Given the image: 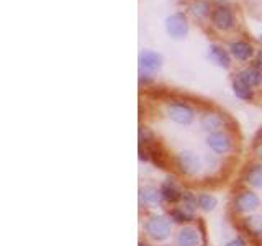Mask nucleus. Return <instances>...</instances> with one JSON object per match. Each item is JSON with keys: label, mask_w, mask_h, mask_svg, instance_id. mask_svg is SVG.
Instances as JSON below:
<instances>
[{"label": "nucleus", "mask_w": 262, "mask_h": 246, "mask_svg": "<svg viewBox=\"0 0 262 246\" xmlns=\"http://www.w3.org/2000/svg\"><path fill=\"white\" fill-rule=\"evenodd\" d=\"M233 207L241 215H251V213H256L260 207V197L252 189H244L239 194H236Z\"/></svg>", "instance_id": "obj_4"}, {"label": "nucleus", "mask_w": 262, "mask_h": 246, "mask_svg": "<svg viewBox=\"0 0 262 246\" xmlns=\"http://www.w3.org/2000/svg\"><path fill=\"white\" fill-rule=\"evenodd\" d=\"M259 39H260V43H262V35H260V36H259Z\"/></svg>", "instance_id": "obj_28"}, {"label": "nucleus", "mask_w": 262, "mask_h": 246, "mask_svg": "<svg viewBox=\"0 0 262 246\" xmlns=\"http://www.w3.org/2000/svg\"><path fill=\"white\" fill-rule=\"evenodd\" d=\"M211 20H213V25H215V27L220 28V30H229L233 27V23H234L233 13H231V10H229L228 7L215 8L213 13H211Z\"/></svg>", "instance_id": "obj_13"}, {"label": "nucleus", "mask_w": 262, "mask_h": 246, "mask_svg": "<svg viewBox=\"0 0 262 246\" xmlns=\"http://www.w3.org/2000/svg\"><path fill=\"white\" fill-rule=\"evenodd\" d=\"M164 246H169V244H164Z\"/></svg>", "instance_id": "obj_29"}, {"label": "nucleus", "mask_w": 262, "mask_h": 246, "mask_svg": "<svg viewBox=\"0 0 262 246\" xmlns=\"http://www.w3.org/2000/svg\"><path fill=\"white\" fill-rule=\"evenodd\" d=\"M180 207L187 210L188 213H192V215H195L196 210H200L199 209V195L193 194L192 191H184L182 200H180Z\"/></svg>", "instance_id": "obj_19"}, {"label": "nucleus", "mask_w": 262, "mask_h": 246, "mask_svg": "<svg viewBox=\"0 0 262 246\" xmlns=\"http://www.w3.org/2000/svg\"><path fill=\"white\" fill-rule=\"evenodd\" d=\"M159 191H161V195H162L164 203L177 205V203H180V200H182V194H184V191L177 186L176 180H172V179L162 180V182L159 184Z\"/></svg>", "instance_id": "obj_10"}, {"label": "nucleus", "mask_w": 262, "mask_h": 246, "mask_svg": "<svg viewBox=\"0 0 262 246\" xmlns=\"http://www.w3.org/2000/svg\"><path fill=\"white\" fill-rule=\"evenodd\" d=\"M236 79H239L243 84H246L251 89L259 87V86H262V71L259 68H256V66H252V68H246V69L237 72Z\"/></svg>", "instance_id": "obj_14"}, {"label": "nucleus", "mask_w": 262, "mask_h": 246, "mask_svg": "<svg viewBox=\"0 0 262 246\" xmlns=\"http://www.w3.org/2000/svg\"><path fill=\"white\" fill-rule=\"evenodd\" d=\"M233 94L244 102H251L254 98V89L243 84L239 79H234L233 80Z\"/></svg>", "instance_id": "obj_21"}, {"label": "nucleus", "mask_w": 262, "mask_h": 246, "mask_svg": "<svg viewBox=\"0 0 262 246\" xmlns=\"http://www.w3.org/2000/svg\"><path fill=\"white\" fill-rule=\"evenodd\" d=\"M144 235L152 241H166L172 233V221L167 215L162 213H152L143 223Z\"/></svg>", "instance_id": "obj_1"}, {"label": "nucleus", "mask_w": 262, "mask_h": 246, "mask_svg": "<svg viewBox=\"0 0 262 246\" xmlns=\"http://www.w3.org/2000/svg\"><path fill=\"white\" fill-rule=\"evenodd\" d=\"M223 246H249V243L246 241V238L243 235H236L223 244Z\"/></svg>", "instance_id": "obj_23"}, {"label": "nucleus", "mask_w": 262, "mask_h": 246, "mask_svg": "<svg viewBox=\"0 0 262 246\" xmlns=\"http://www.w3.org/2000/svg\"><path fill=\"white\" fill-rule=\"evenodd\" d=\"M243 180L252 191H262V161H257L248 166V169L244 171Z\"/></svg>", "instance_id": "obj_12"}, {"label": "nucleus", "mask_w": 262, "mask_h": 246, "mask_svg": "<svg viewBox=\"0 0 262 246\" xmlns=\"http://www.w3.org/2000/svg\"><path fill=\"white\" fill-rule=\"evenodd\" d=\"M256 68H259L262 71V51L257 54V59H256Z\"/></svg>", "instance_id": "obj_25"}, {"label": "nucleus", "mask_w": 262, "mask_h": 246, "mask_svg": "<svg viewBox=\"0 0 262 246\" xmlns=\"http://www.w3.org/2000/svg\"><path fill=\"white\" fill-rule=\"evenodd\" d=\"M229 49H231V54L237 61H248L254 53V48L249 43H246V41H236V43H231Z\"/></svg>", "instance_id": "obj_17"}, {"label": "nucleus", "mask_w": 262, "mask_h": 246, "mask_svg": "<svg viewBox=\"0 0 262 246\" xmlns=\"http://www.w3.org/2000/svg\"><path fill=\"white\" fill-rule=\"evenodd\" d=\"M225 127V118L221 117L220 113L215 112H207L202 115L200 118V128L205 131V133H216V131H221Z\"/></svg>", "instance_id": "obj_11"}, {"label": "nucleus", "mask_w": 262, "mask_h": 246, "mask_svg": "<svg viewBox=\"0 0 262 246\" xmlns=\"http://www.w3.org/2000/svg\"><path fill=\"white\" fill-rule=\"evenodd\" d=\"M167 35L172 39H182L188 33V20L184 13H172L166 20Z\"/></svg>", "instance_id": "obj_7"}, {"label": "nucleus", "mask_w": 262, "mask_h": 246, "mask_svg": "<svg viewBox=\"0 0 262 246\" xmlns=\"http://www.w3.org/2000/svg\"><path fill=\"white\" fill-rule=\"evenodd\" d=\"M205 243L202 240V233L199 232V228L184 225L180 227V230L176 235V246H202Z\"/></svg>", "instance_id": "obj_9"}, {"label": "nucleus", "mask_w": 262, "mask_h": 246, "mask_svg": "<svg viewBox=\"0 0 262 246\" xmlns=\"http://www.w3.org/2000/svg\"><path fill=\"white\" fill-rule=\"evenodd\" d=\"M192 10H193V13L196 15V16H205L208 13V5L207 4H203V2H199V4H195L193 7H192Z\"/></svg>", "instance_id": "obj_24"}, {"label": "nucleus", "mask_w": 262, "mask_h": 246, "mask_svg": "<svg viewBox=\"0 0 262 246\" xmlns=\"http://www.w3.org/2000/svg\"><path fill=\"white\" fill-rule=\"evenodd\" d=\"M199 195V209L205 213H210L218 207V199L216 195H213L210 192H200Z\"/></svg>", "instance_id": "obj_20"}, {"label": "nucleus", "mask_w": 262, "mask_h": 246, "mask_svg": "<svg viewBox=\"0 0 262 246\" xmlns=\"http://www.w3.org/2000/svg\"><path fill=\"white\" fill-rule=\"evenodd\" d=\"M174 166L180 174L196 177L203 171V159L193 150H182L174 154Z\"/></svg>", "instance_id": "obj_2"}, {"label": "nucleus", "mask_w": 262, "mask_h": 246, "mask_svg": "<svg viewBox=\"0 0 262 246\" xmlns=\"http://www.w3.org/2000/svg\"><path fill=\"white\" fill-rule=\"evenodd\" d=\"M138 246H151V244H149V243H146V241H139Z\"/></svg>", "instance_id": "obj_27"}, {"label": "nucleus", "mask_w": 262, "mask_h": 246, "mask_svg": "<svg viewBox=\"0 0 262 246\" xmlns=\"http://www.w3.org/2000/svg\"><path fill=\"white\" fill-rule=\"evenodd\" d=\"M205 143H207L208 150L213 154H216V156H225V154H228L229 151L233 150V139L223 130L216 131V133L207 135V139H205Z\"/></svg>", "instance_id": "obj_5"}, {"label": "nucleus", "mask_w": 262, "mask_h": 246, "mask_svg": "<svg viewBox=\"0 0 262 246\" xmlns=\"http://www.w3.org/2000/svg\"><path fill=\"white\" fill-rule=\"evenodd\" d=\"M256 154H257V158L262 161V145L260 146H257V150H256Z\"/></svg>", "instance_id": "obj_26"}, {"label": "nucleus", "mask_w": 262, "mask_h": 246, "mask_svg": "<svg viewBox=\"0 0 262 246\" xmlns=\"http://www.w3.org/2000/svg\"><path fill=\"white\" fill-rule=\"evenodd\" d=\"M208 57L215 64H218L220 68L228 69L229 66H231V57H229V54L221 46H218V45H210V48H208Z\"/></svg>", "instance_id": "obj_16"}, {"label": "nucleus", "mask_w": 262, "mask_h": 246, "mask_svg": "<svg viewBox=\"0 0 262 246\" xmlns=\"http://www.w3.org/2000/svg\"><path fill=\"white\" fill-rule=\"evenodd\" d=\"M154 133L147 128V127H141L139 128V146H144V148H151L154 146Z\"/></svg>", "instance_id": "obj_22"}, {"label": "nucleus", "mask_w": 262, "mask_h": 246, "mask_svg": "<svg viewBox=\"0 0 262 246\" xmlns=\"http://www.w3.org/2000/svg\"><path fill=\"white\" fill-rule=\"evenodd\" d=\"M167 217L170 218L172 223H177V225H188L192 223V221L195 220V215H192V213H188L187 210H184L182 207H172L167 213Z\"/></svg>", "instance_id": "obj_18"}, {"label": "nucleus", "mask_w": 262, "mask_h": 246, "mask_svg": "<svg viewBox=\"0 0 262 246\" xmlns=\"http://www.w3.org/2000/svg\"><path fill=\"white\" fill-rule=\"evenodd\" d=\"M166 115L170 121L177 123L180 127L192 125L195 120V110L193 107L182 100H170L166 104Z\"/></svg>", "instance_id": "obj_3"}, {"label": "nucleus", "mask_w": 262, "mask_h": 246, "mask_svg": "<svg viewBox=\"0 0 262 246\" xmlns=\"http://www.w3.org/2000/svg\"><path fill=\"white\" fill-rule=\"evenodd\" d=\"M243 228L254 238H262V215L251 213L243 218Z\"/></svg>", "instance_id": "obj_15"}, {"label": "nucleus", "mask_w": 262, "mask_h": 246, "mask_svg": "<svg viewBox=\"0 0 262 246\" xmlns=\"http://www.w3.org/2000/svg\"><path fill=\"white\" fill-rule=\"evenodd\" d=\"M139 72H146V74H154L162 68V56L156 51H149V49H144V51L139 53Z\"/></svg>", "instance_id": "obj_8"}, {"label": "nucleus", "mask_w": 262, "mask_h": 246, "mask_svg": "<svg viewBox=\"0 0 262 246\" xmlns=\"http://www.w3.org/2000/svg\"><path fill=\"white\" fill-rule=\"evenodd\" d=\"M138 199H139V207L143 209H159L164 203L159 187H156L152 184H146L139 187Z\"/></svg>", "instance_id": "obj_6"}]
</instances>
